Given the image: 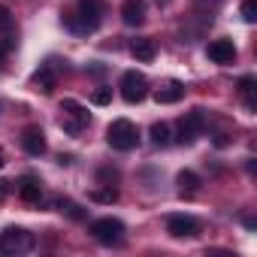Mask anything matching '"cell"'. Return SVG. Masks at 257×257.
<instances>
[{"instance_id":"3","label":"cell","mask_w":257,"mask_h":257,"mask_svg":"<svg viewBox=\"0 0 257 257\" xmlns=\"http://www.w3.org/2000/svg\"><path fill=\"white\" fill-rule=\"evenodd\" d=\"M88 121H91V115H88V109L79 103V100H61V131L64 134H70V137H79L85 127H88Z\"/></svg>"},{"instance_id":"18","label":"cell","mask_w":257,"mask_h":257,"mask_svg":"<svg viewBox=\"0 0 257 257\" xmlns=\"http://www.w3.org/2000/svg\"><path fill=\"white\" fill-rule=\"evenodd\" d=\"M88 200H91V203H103V206H112V203L118 200V191H115L112 185H106V188H94V191L88 194Z\"/></svg>"},{"instance_id":"2","label":"cell","mask_w":257,"mask_h":257,"mask_svg":"<svg viewBox=\"0 0 257 257\" xmlns=\"http://www.w3.org/2000/svg\"><path fill=\"white\" fill-rule=\"evenodd\" d=\"M106 143L115 149V152H134L140 146V131L134 121L127 118H115L109 127H106Z\"/></svg>"},{"instance_id":"1","label":"cell","mask_w":257,"mask_h":257,"mask_svg":"<svg viewBox=\"0 0 257 257\" xmlns=\"http://www.w3.org/2000/svg\"><path fill=\"white\" fill-rule=\"evenodd\" d=\"M103 10L106 4L103 0H79V10L73 16H67V28L73 34H94L100 28V19H103Z\"/></svg>"},{"instance_id":"11","label":"cell","mask_w":257,"mask_h":257,"mask_svg":"<svg viewBox=\"0 0 257 257\" xmlns=\"http://www.w3.org/2000/svg\"><path fill=\"white\" fill-rule=\"evenodd\" d=\"M121 19H124V25H131V28L143 25L146 22V0H124V4H121Z\"/></svg>"},{"instance_id":"17","label":"cell","mask_w":257,"mask_h":257,"mask_svg":"<svg viewBox=\"0 0 257 257\" xmlns=\"http://www.w3.org/2000/svg\"><path fill=\"white\" fill-rule=\"evenodd\" d=\"M34 85H37V91L49 94V91L55 88V73H52V67H40V70L34 73Z\"/></svg>"},{"instance_id":"7","label":"cell","mask_w":257,"mask_h":257,"mask_svg":"<svg viewBox=\"0 0 257 257\" xmlns=\"http://www.w3.org/2000/svg\"><path fill=\"white\" fill-rule=\"evenodd\" d=\"M121 97L127 103H143L149 97V79L143 73H137V70H127L121 76Z\"/></svg>"},{"instance_id":"19","label":"cell","mask_w":257,"mask_h":257,"mask_svg":"<svg viewBox=\"0 0 257 257\" xmlns=\"http://www.w3.org/2000/svg\"><path fill=\"white\" fill-rule=\"evenodd\" d=\"M152 143H155L158 149H164V146H170V143H173V137H170V127H167L164 121L152 124Z\"/></svg>"},{"instance_id":"16","label":"cell","mask_w":257,"mask_h":257,"mask_svg":"<svg viewBox=\"0 0 257 257\" xmlns=\"http://www.w3.org/2000/svg\"><path fill=\"white\" fill-rule=\"evenodd\" d=\"M254 76H245V79H239V94H242V100H245V109L248 112H254L257 109V100H254Z\"/></svg>"},{"instance_id":"10","label":"cell","mask_w":257,"mask_h":257,"mask_svg":"<svg viewBox=\"0 0 257 257\" xmlns=\"http://www.w3.org/2000/svg\"><path fill=\"white\" fill-rule=\"evenodd\" d=\"M206 55L215 64H233L236 61V46H233V40H215V43H209Z\"/></svg>"},{"instance_id":"26","label":"cell","mask_w":257,"mask_h":257,"mask_svg":"<svg viewBox=\"0 0 257 257\" xmlns=\"http://www.w3.org/2000/svg\"><path fill=\"white\" fill-rule=\"evenodd\" d=\"M7 194H10V182H0V203L7 200Z\"/></svg>"},{"instance_id":"6","label":"cell","mask_w":257,"mask_h":257,"mask_svg":"<svg viewBox=\"0 0 257 257\" xmlns=\"http://www.w3.org/2000/svg\"><path fill=\"white\" fill-rule=\"evenodd\" d=\"M88 233L103 245H118L124 239V224L118 218H97V221H91Z\"/></svg>"},{"instance_id":"4","label":"cell","mask_w":257,"mask_h":257,"mask_svg":"<svg viewBox=\"0 0 257 257\" xmlns=\"http://www.w3.org/2000/svg\"><path fill=\"white\" fill-rule=\"evenodd\" d=\"M34 245H37V236L25 227H7L0 233V251L4 254H28L34 251Z\"/></svg>"},{"instance_id":"22","label":"cell","mask_w":257,"mask_h":257,"mask_svg":"<svg viewBox=\"0 0 257 257\" xmlns=\"http://www.w3.org/2000/svg\"><path fill=\"white\" fill-rule=\"evenodd\" d=\"M242 19L251 25V22H257V0H245L242 4Z\"/></svg>"},{"instance_id":"12","label":"cell","mask_w":257,"mask_h":257,"mask_svg":"<svg viewBox=\"0 0 257 257\" xmlns=\"http://www.w3.org/2000/svg\"><path fill=\"white\" fill-rule=\"evenodd\" d=\"M19 197H22L25 203H40V200H43V185H40V179H37V176H25V179L19 182Z\"/></svg>"},{"instance_id":"24","label":"cell","mask_w":257,"mask_h":257,"mask_svg":"<svg viewBox=\"0 0 257 257\" xmlns=\"http://www.w3.org/2000/svg\"><path fill=\"white\" fill-rule=\"evenodd\" d=\"M100 179H103V182H115V179H118V173H115V170H109V167H103V170H100Z\"/></svg>"},{"instance_id":"13","label":"cell","mask_w":257,"mask_h":257,"mask_svg":"<svg viewBox=\"0 0 257 257\" xmlns=\"http://www.w3.org/2000/svg\"><path fill=\"white\" fill-rule=\"evenodd\" d=\"M131 55L137 58V61H155V55H158V46H155V40H149V37H137L134 43H131Z\"/></svg>"},{"instance_id":"15","label":"cell","mask_w":257,"mask_h":257,"mask_svg":"<svg viewBox=\"0 0 257 257\" xmlns=\"http://www.w3.org/2000/svg\"><path fill=\"white\" fill-rule=\"evenodd\" d=\"M176 182H179V194H182V197H194V194L200 191V176L191 173V170H182Z\"/></svg>"},{"instance_id":"9","label":"cell","mask_w":257,"mask_h":257,"mask_svg":"<svg viewBox=\"0 0 257 257\" xmlns=\"http://www.w3.org/2000/svg\"><path fill=\"white\" fill-rule=\"evenodd\" d=\"M22 149L28 152V155H34V158H40V155H46V134L40 131V127H25L22 131Z\"/></svg>"},{"instance_id":"14","label":"cell","mask_w":257,"mask_h":257,"mask_svg":"<svg viewBox=\"0 0 257 257\" xmlns=\"http://www.w3.org/2000/svg\"><path fill=\"white\" fill-rule=\"evenodd\" d=\"M182 97H185V85H182V82H167L164 88H158V91H155V100H158L161 106L179 103Z\"/></svg>"},{"instance_id":"20","label":"cell","mask_w":257,"mask_h":257,"mask_svg":"<svg viewBox=\"0 0 257 257\" xmlns=\"http://www.w3.org/2000/svg\"><path fill=\"white\" fill-rule=\"evenodd\" d=\"M58 209H61L67 218H73V221H88V212H85L82 206H76L73 200H58Z\"/></svg>"},{"instance_id":"21","label":"cell","mask_w":257,"mask_h":257,"mask_svg":"<svg viewBox=\"0 0 257 257\" xmlns=\"http://www.w3.org/2000/svg\"><path fill=\"white\" fill-rule=\"evenodd\" d=\"M91 103H94V106H109V103H112V88H97V91L91 94Z\"/></svg>"},{"instance_id":"23","label":"cell","mask_w":257,"mask_h":257,"mask_svg":"<svg viewBox=\"0 0 257 257\" xmlns=\"http://www.w3.org/2000/svg\"><path fill=\"white\" fill-rule=\"evenodd\" d=\"M0 31H13V13L0 4Z\"/></svg>"},{"instance_id":"8","label":"cell","mask_w":257,"mask_h":257,"mask_svg":"<svg viewBox=\"0 0 257 257\" xmlns=\"http://www.w3.org/2000/svg\"><path fill=\"white\" fill-rule=\"evenodd\" d=\"M167 230H170L176 239H191V236L200 233V224H197V218H191V215H170V218H167Z\"/></svg>"},{"instance_id":"27","label":"cell","mask_w":257,"mask_h":257,"mask_svg":"<svg viewBox=\"0 0 257 257\" xmlns=\"http://www.w3.org/2000/svg\"><path fill=\"white\" fill-rule=\"evenodd\" d=\"M0 167H7V152L0 149Z\"/></svg>"},{"instance_id":"5","label":"cell","mask_w":257,"mask_h":257,"mask_svg":"<svg viewBox=\"0 0 257 257\" xmlns=\"http://www.w3.org/2000/svg\"><path fill=\"white\" fill-rule=\"evenodd\" d=\"M203 131H206V115H203V109H194L185 118H179V124H176V143L179 146H191Z\"/></svg>"},{"instance_id":"25","label":"cell","mask_w":257,"mask_h":257,"mask_svg":"<svg viewBox=\"0 0 257 257\" xmlns=\"http://www.w3.org/2000/svg\"><path fill=\"white\" fill-rule=\"evenodd\" d=\"M10 49H13V43H0V64L7 61V55H10Z\"/></svg>"}]
</instances>
